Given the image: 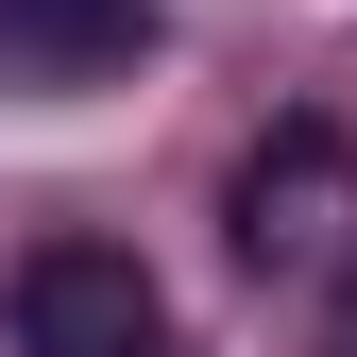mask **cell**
Listing matches in <instances>:
<instances>
[{
  "mask_svg": "<svg viewBox=\"0 0 357 357\" xmlns=\"http://www.w3.org/2000/svg\"><path fill=\"white\" fill-rule=\"evenodd\" d=\"M170 52V0H0V85L17 102H102Z\"/></svg>",
  "mask_w": 357,
  "mask_h": 357,
  "instance_id": "obj_3",
  "label": "cell"
},
{
  "mask_svg": "<svg viewBox=\"0 0 357 357\" xmlns=\"http://www.w3.org/2000/svg\"><path fill=\"white\" fill-rule=\"evenodd\" d=\"M340 357H357V273H340Z\"/></svg>",
  "mask_w": 357,
  "mask_h": 357,
  "instance_id": "obj_4",
  "label": "cell"
},
{
  "mask_svg": "<svg viewBox=\"0 0 357 357\" xmlns=\"http://www.w3.org/2000/svg\"><path fill=\"white\" fill-rule=\"evenodd\" d=\"M17 357H188V324L119 238H34L17 255Z\"/></svg>",
  "mask_w": 357,
  "mask_h": 357,
  "instance_id": "obj_2",
  "label": "cell"
},
{
  "mask_svg": "<svg viewBox=\"0 0 357 357\" xmlns=\"http://www.w3.org/2000/svg\"><path fill=\"white\" fill-rule=\"evenodd\" d=\"M221 238H238L255 289L357 273V137H340V119H273V137L238 153V188H221Z\"/></svg>",
  "mask_w": 357,
  "mask_h": 357,
  "instance_id": "obj_1",
  "label": "cell"
}]
</instances>
